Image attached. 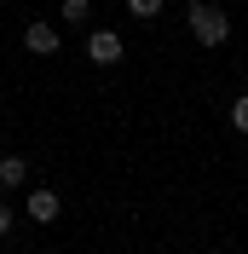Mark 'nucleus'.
<instances>
[{
  "label": "nucleus",
  "mask_w": 248,
  "mask_h": 254,
  "mask_svg": "<svg viewBox=\"0 0 248 254\" xmlns=\"http://www.w3.org/2000/svg\"><path fill=\"white\" fill-rule=\"evenodd\" d=\"M190 35H196L202 47H225V35H231V17L219 12V6H208V0H190Z\"/></svg>",
  "instance_id": "nucleus-1"
},
{
  "label": "nucleus",
  "mask_w": 248,
  "mask_h": 254,
  "mask_svg": "<svg viewBox=\"0 0 248 254\" xmlns=\"http://www.w3.org/2000/svg\"><path fill=\"white\" fill-rule=\"evenodd\" d=\"M87 58L93 64H122V35L116 29H93L87 35Z\"/></svg>",
  "instance_id": "nucleus-2"
},
{
  "label": "nucleus",
  "mask_w": 248,
  "mask_h": 254,
  "mask_svg": "<svg viewBox=\"0 0 248 254\" xmlns=\"http://www.w3.org/2000/svg\"><path fill=\"white\" fill-rule=\"evenodd\" d=\"M23 47H29L35 58H47V52H58V29H52L47 17H35L29 29H23Z\"/></svg>",
  "instance_id": "nucleus-3"
},
{
  "label": "nucleus",
  "mask_w": 248,
  "mask_h": 254,
  "mask_svg": "<svg viewBox=\"0 0 248 254\" xmlns=\"http://www.w3.org/2000/svg\"><path fill=\"white\" fill-rule=\"evenodd\" d=\"M29 214H35V220H41V225H52V220H58V214H63L58 190H47V185H41V190H29Z\"/></svg>",
  "instance_id": "nucleus-4"
},
{
  "label": "nucleus",
  "mask_w": 248,
  "mask_h": 254,
  "mask_svg": "<svg viewBox=\"0 0 248 254\" xmlns=\"http://www.w3.org/2000/svg\"><path fill=\"white\" fill-rule=\"evenodd\" d=\"M23 179H29V162H23V156H0V185H23Z\"/></svg>",
  "instance_id": "nucleus-5"
},
{
  "label": "nucleus",
  "mask_w": 248,
  "mask_h": 254,
  "mask_svg": "<svg viewBox=\"0 0 248 254\" xmlns=\"http://www.w3.org/2000/svg\"><path fill=\"white\" fill-rule=\"evenodd\" d=\"M87 12H93L87 0H63V23H87Z\"/></svg>",
  "instance_id": "nucleus-6"
},
{
  "label": "nucleus",
  "mask_w": 248,
  "mask_h": 254,
  "mask_svg": "<svg viewBox=\"0 0 248 254\" xmlns=\"http://www.w3.org/2000/svg\"><path fill=\"white\" fill-rule=\"evenodd\" d=\"M231 127H237V133H248V93L231 104Z\"/></svg>",
  "instance_id": "nucleus-7"
},
{
  "label": "nucleus",
  "mask_w": 248,
  "mask_h": 254,
  "mask_svg": "<svg viewBox=\"0 0 248 254\" xmlns=\"http://www.w3.org/2000/svg\"><path fill=\"white\" fill-rule=\"evenodd\" d=\"M127 12H133V17H156V12H162V0H127Z\"/></svg>",
  "instance_id": "nucleus-8"
},
{
  "label": "nucleus",
  "mask_w": 248,
  "mask_h": 254,
  "mask_svg": "<svg viewBox=\"0 0 248 254\" xmlns=\"http://www.w3.org/2000/svg\"><path fill=\"white\" fill-rule=\"evenodd\" d=\"M6 231H12V208L0 202V237H6Z\"/></svg>",
  "instance_id": "nucleus-9"
}]
</instances>
